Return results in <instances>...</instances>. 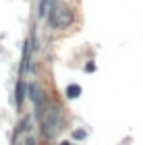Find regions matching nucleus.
Masks as SVG:
<instances>
[{"label": "nucleus", "instance_id": "nucleus-5", "mask_svg": "<svg viewBox=\"0 0 143 145\" xmlns=\"http://www.w3.org/2000/svg\"><path fill=\"white\" fill-rule=\"evenodd\" d=\"M50 4H52V0H40V4H37V17L40 19H48Z\"/></svg>", "mask_w": 143, "mask_h": 145}, {"label": "nucleus", "instance_id": "nucleus-6", "mask_svg": "<svg viewBox=\"0 0 143 145\" xmlns=\"http://www.w3.org/2000/svg\"><path fill=\"white\" fill-rule=\"evenodd\" d=\"M81 91H83L81 85L71 83L69 87H67V97H69V100H77V97H81Z\"/></svg>", "mask_w": 143, "mask_h": 145}, {"label": "nucleus", "instance_id": "nucleus-8", "mask_svg": "<svg viewBox=\"0 0 143 145\" xmlns=\"http://www.w3.org/2000/svg\"><path fill=\"white\" fill-rule=\"evenodd\" d=\"M85 137H87V131H85V129H75V131H73V139H75V141H83Z\"/></svg>", "mask_w": 143, "mask_h": 145}, {"label": "nucleus", "instance_id": "nucleus-9", "mask_svg": "<svg viewBox=\"0 0 143 145\" xmlns=\"http://www.w3.org/2000/svg\"><path fill=\"white\" fill-rule=\"evenodd\" d=\"M93 71H95V64L93 62H87L85 64V72H93Z\"/></svg>", "mask_w": 143, "mask_h": 145}, {"label": "nucleus", "instance_id": "nucleus-10", "mask_svg": "<svg viewBox=\"0 0 143 145\" xmlns=\"http://www.w3.org/2000/svg\"><path fill=\"white\" fill-rule=\"evenodd\" d=\"M25 145H35V139L33 137H27V139H25Z\"/></svg>", "mask_w": 143, "mask_h": 145}, {"label": "nucleus", "instance_id": "nucleus-12", "mask_svg": "<svg viewBox=\"0 0 143 145\" xmlns=\"http://www.w3.org/2000/svg\"><path fill=\"white\" fill-rule=\"evenodd\" d=\"M122 145H129V141H125V143H122Z\"/></svg>", "mask_w": 143, "mask_h": 145}, {"label": "nucleus", "instance_id": "nucleus-11", "mask_svg": "<svg viewBox=\"0 0 143 145\" xmlns=\"http://www.w3.org/2000/svg\"><path fill=\"white\" fill-rule=\"evenodd\" d=\"M60 145H73V143H69V141H62V143H60Z\"/></svg>", "mask_w": 143, "mask_h": 145}, {"label": "nucleus", "instance_id": "nucleus-2", "mask_svg": "<svg viewBox=\"0 0 143 145\" xmlns=\"http://www.w3.org/2000/svg\"><path fill=\"white\" fill-rule=\"evenodd\" d=\"M75 21V12L73 8L62 2V0H52L50 4V12H48V23L52 29H67L71 27Z\"/></svg>", "mask_w": 143, "mask_h": 145}, {"label": "nucleus", "instance_id": "nucleus-4", "mask_svg": "<svg viewBox=\"0 0 143 145\" xmlns=\"http://www.w3.org/2000/svg\"><path fill=\"white\" fill-rule=\"evenodd\" d=\"M33 42L31 39H25L23 46V60H21V72H29L31 71V50H33Z\"/></svg>", "mask_w": 143, "mask_h": 145}, {"label": "nucleus", "instance_id": "nucleus-1", "mask_svg": "<svg viewBox=\"0 0 143 145\" xmlns=\"http://www.w3.org/2000/svg\"><path fill=\"white\" fill-rule=\"evenodd\" d=\"M62 106L58 102H48L40 118V131L46 139H54L62 129Z\"/></svg>", "mask_w": 143, "mask_h": 145}, {"label": "nucleus", "instance_id": "nucleus-3", "mask_svg": "<svg viewBox=\"0 0 143 145\" xmlns=\"http://www.w3.org/2000/svg\"><path fill=\"white\" fill-rule=\"evenodd\" d=\"M27 87H29V83H25L23 79H19L17 85H15V106H17V110L23 108V100L27 95Z\"/></svg>", "mask_w": 143, "mask_h": 145}, {"label": "nucleus", "instance_id": "nucleus-7", "mask_svg": "<svg viewBox=\"0 0 143 145\" xmlns=\"http://www.w3.org/2000/svg\"><path fill=\"white\" fill-rule=\"evenodd\" d=\"M23 131H29V118H27V116H25L23 120L17 124V131H15V139H17V137L23 133Z\"/></svg>", "mask_w": 143, "mask_h": 145}]
</instances>
